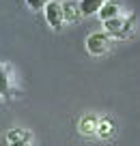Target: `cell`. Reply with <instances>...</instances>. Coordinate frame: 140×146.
<instances>
[{
    "label": "cell",
    "instance_id": "obj_1",
    "mask_svg": "<svg viewBox=\"0 0 140 146\" xmlns=\"http://www.w3.org/2000/svg\"><path fill=\"white\" fill-rule=\"evenodd\" d=\"M104 28L106 32H108L110 36H117V39H127V36H131V32H134V17H123V15H119V17H112V19H106L104 22Z\"/></svg>",
    "mask_w": 140,
    "mask_h": 146
},
{
    "label": "cell",
    "instance_id": "obj_2",
    "mask_svg": "<svg viewBox=\"0 0 140 146\" xmlns=\"http://www.w3.org/2000/svg\"><path fill=\"white\" fill-rule=\"evenodd\" d=\"M84 47L90 56H104L106 52L112 47V39H110L108 32H90L84 41Z\"/></svg>",
    "mask_w": 140,
    "mask_h": 146
},
{
    "label": "cell",
    "instance_id": "obj_3",
    "mask_svg": "<svg viewBox=\"0 0 140 146\" xmlns=\"http://www.w3.org/2000/svg\"><path fill=\"white\" fill-rule=\"evenodd\" d=\"M45 13V22L52 30H60L65 24V13H63V2H56V0H50L48 7L43 9Z\"/></svg>",
    "mask_w": 140,
    "mask_h": 146
},
{
    "label": "cell",
    "instance_id": "obj_4",
    "mask_svg": "<svg viewBox=\"0 0 140 146\" xmlns=\"http://www.w3.org/2000/svg\"><path fill=\"white\" fill-rule=\"evenodd\" d=\"M99 19L101 22H106V19H112V17H119V15H123V9H121V2L119 0H106L104 7L99 9Z\"/></svg>",
    "mask_w": 140,
    "mask_h": 146
},
{
    "label": "cell",
    "instance_id": "obj_5",
    "mask_svg": "<svg viewBox=\"0 0 140 146\" xmlns=\"http://www.w3.org/2000/svg\"><path fill=\"white\" fill-rule=\"evenodd\" d=\"M63 13H65V22L67 24H76L78 19L82 17L80 2H76V0H65L63 2Z\"/></svg>",
    "mask_w": 140,
    "mask_h": 146
},
{
    "label": "cell",
    "instance_id": "obj_6",
    "mask_svg": "<svg viewBox=\"0 0 140 146\" xmlns=\"http://www.w3.org/2000/svg\"><path fill=\"white\" fill-rule=\"evenodd\" d=\"M97 125H99V118H95L93 114H86L80 118L78 129H80L82 135H97Z\"/></svg>",
    "mask_w": 140,
    "mask_h": 146
},
{
    "label": "cell",
    "instance_id": "obj_7",
    "mask_svg": "<svg viewBox=\"0 0 140 146\" xmlns=\"http://www.w3.org/2000/svg\"><path fill=\"white\" fill-rule=\"evenodd\" d=\"M106 0H80V11L82 15H97L99 9L104 7Z\"/></svg>",
    "mask_w": 140,
    "mask_h": 146
},
{
    "label": "cell",
    "instance_id": "obj_8",
    "mask_svg": "<svg viewBox=\"0 0 140 146\" xmlns=\"http://www.w3.org/2000/svg\"><path fill=\"white\" fill-rule=\"evenodd\" d=\"M11 92V75H9V67L0 64V99L7 97Z\"/></svg>",
    "mask_w": 140,
    "mask_h": 146
},
{
    "label": "cell",
    "instance_id": "obj_9",
    "mask_svg": "<svg viewBox=\"0 0 140 146\" xmlns=\"http://www.w3.org/2000/svg\"><path fill=\"white\" fill-rule=\"evenodd\" d=\"M97 135L101 140H108V137L114 135V123L110 118H99V125H97Z\"/></svg>",
    "mask_w": 140,
    "mask_h": 146
},
{
    "label": "cell",
    "instance_id": "obj_10",
    "mask_svg": "<svg viewBox=\"0 0 140 146\" xmlns=\"http://www.w3.org/2000/svg\"><path fill=\"white\" fill-rule=\"evenodd\" d=\"M19 140H30V133L24 131V129H11V131L7 133V142H9V144L19 142Z\"/></svg>",
    "mask_w": 140,
    "mask_h": 146
},
{
    "label": "cell",
    "instance_id": "obj_11",
    "mask_svg": "<svg viewBox=\"0 0 140 146\" xmlns=\"http://www.w3.org/2000/svg\"><path fill=\"white\" fill-rule=\"evenodd\" d=\"M48 2H50V0H26V5H28V9H30V11H41V9H45V7H48Z\"/></svg>",
    "mask_w": 140,
    "mask_h": 146
},
{
    "label": "cell",
    "instance_id": "obj_12",
    "mask_svg": "<svg viewBox=\"0 0 140 146\" xmlns=\"http://www.w3.org/2000/svg\"><path fill=\"white\" fill-rule=\"evenodd\" d=\"M9 146H30V140H19V142H13Z\"/></svg>",
    "mask_w": 140,
    "mask_h": 146
}]
</instances>
